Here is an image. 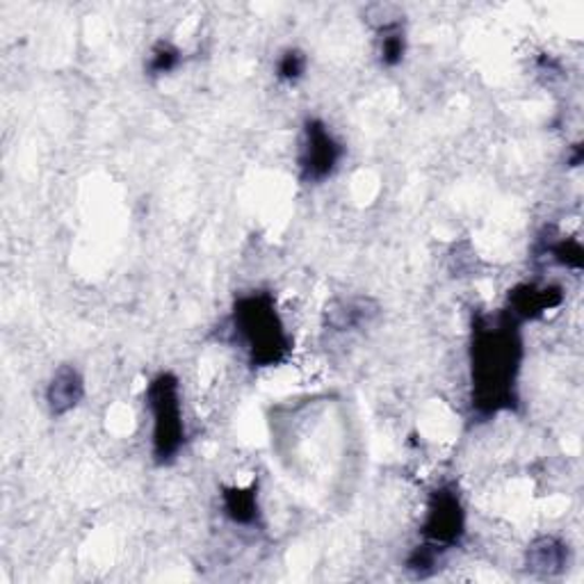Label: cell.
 <instances>
[{"label":"cell","mask_w":584,"mask_h":584,"mask_svg":"<svg viewBox=\"0 0 584 584\" xmlns=\"http://www.w3.org/2000/svg\"><path fill=\"white\" fill-rule=\"evenodd\" d=\"M561 290L555 285H534V283H523L519 288H513L509 295V313L519 320V318H530L536 320L542 318L544 313L561 304Z\"/></svg>","instance_id":"obj_8"},{"label":"cell","mask_w":584,"mask_h":584,"mask_svg":"<svg viewBox=\"0 0 584 584\" xmlns=\"http://www.w3.org/2000/svg\"><path fill=\"white\" fill-rule=\"evenodd\" d=\"M550 254L557 263L571 269H582V244L577 240H559L550 246Z\"/></svg>","instance_id":"obj_15"},{"label":"cell","mask_w":584,"mask_h":584,"mask_svg":"<svg viewBox=\"0 0 584 584\" xmlns=\"http://www.w3.org/2000/svg\"><path fill=\"white\" fill-rule=\"evenodd\" d=\"M407 53V35L399 21L393 24H384V28L379 30V58L384 66H397Z\"/></svg>","instance_id":"obj_11"},{"label":"cell","mask_w":584,"mask_h":584,"mask_svg":"<svg viewBox=\"0 0 584 584\" xmlns=\"http://www.w3.org/2000/svg\"><path fill=\"white\" fill-rule=\"evenodd\" d=\"M231 331L236 343L256 368L279 366L290 352V339L269 292H254V295L238 300Z\"/></svg>","instance_id":"obj_2"},{"label":"cell","mask_w":584,"mask_h":584,"mask_svg":"<svg viewBox=\"0 0 584 584\" xmlns=\"http://www.w3.org/2000/svg\"><path fill=\"white\" fill-rule=\"evenodd\" d=\"M178 62H181V51H178L169 41H161L153 47L147 69L151 76H165L176 69Z\"/></svg>","instance_id":"obj_13"},{"label":"cell","mask_w":584,"mask_h":584,"mask_svg":"<svg viewBox=\"0 0 584 584\" xmlns=\"http://www.w3.org/2000/svg\"><path fill=\"white\" fill-rule=\"evenodd\" d=\"M523 343L519 320L500 313L496 320H480L473 333V407L480 416H496L516 404V377L521 370Z\"/></svg>","instance_id":"obj_1"},{"label":"cell","mask_w":584,"mask_h":584,"mask_svg":"<svg viewBox=\"0 0 584 584\" xmlns=\"http://www.w3.org/2000/svg\"><path fill=\"white\" fill-rule=\"evenodd\" d=\"M377 313V304L368 297H345L327 306V322L335 331H354L366 327Z\"/></svg>","instance_id":"obj_9"},{"label":"cell","mask_w":584,"mask_h":584,"mask_svg":"<svg viewBox=\"0 0 584 584\" xmlns=\"http://www.w3.org/2000/svg\"><path fill=\"white\" fill-rule=\"evenodd\" d=\"M306 66H308L306 55L302 51H297V49H290L279 58L277 76L283 82H297L306 74Z\"/></svg>","instance_id":"obj_14"},{"label":"cell","mask_w":584,"mask_h":584,"mask_svg":"<svg viewBox=\"0 0 584 584\" xmlns=\"http://www.w3.org/2000/svg\"><path fill=\"white\" fill-rule=\"evenodd\" d=\"M420 532L424 544L441 550H450L461 542L466 532V511L455 486L447 484L432 493Z\"/></svg>","instance_id":"obj_4"},{"label":"cell","mask_w":584,"mask_h":584,"mask_svg":"<svg viewBox=\"0 0 584 584\" xmlns=\"http://www.w3.org/2000/svg\"><path fill=\"white\" fill-rule=\"evenodd\" d=\"M147 407L153 418V457L158 464H172L186 445L181 384L172 372L151 379Z\"/></svg>","instance_id":"obj_3"},{"label":"cell","mask_w":584,"mask_h":584,"mask_svg":"<svg viewBox=\"0 0 584 584\" xmlns=\"http://www.w3.org/2000/svg\"><path fill=\"white\" fill-rule=\"evenodd\" d=\"M221 500H224V511H227V516L233 523H238V525H254L256 523V519H258L256 486L224 488Z\"/></svg>","instance_id":"obj_10"},{"label":"cell","mask_w":584,"mask_h":584,"mask_svg":"<svg viewBox=\"0 0 584 584\" xmlns=\"http://www.w3.org/2000/svg\"><path fill=\"white\" fill-rule=\"evenodd\" d=\"M571 561L569 546L557 536H538L525 550V567L530 573L555 577L567 571Z\"/></svg>","instance_id":"obj_6"},{"label":"cell","mask_w":584,"mask_h":584,"mask_svg":"<svg viewBox=\"0 0 584 584\" xmlns=\"http://www.w3.org/2000/svg\"><path fill=\"white\" fill-rule=\"evenodd\" d=\"M85 397V379L78 368L64 364L60 366L47 389V404L53 416L72 414Z\"/></svg>","instance_id":"obj_7"},{"label":"cell","mask_w":584,"mask_h":584,"mask_svg":"<svg viewBox=\"0 0 584 584\" xmlns=\"http://www.w3.org/2000/svg\"><path fill=\"white\" fill-rule=\"evenodd\" d=\"M445 550L432 546V544H420L411 550L409 559H407V569L416 575V577H430L436 573L439 564H441V557H443Z\"/></svg>","instance_id":"obj_12"},{"label":"cell","mask_w":584,"mask_h":584,"mask_svg":"<svg viewBox=\"0 0 584 584\" xmlns=\"http://www.w3.org/2000/svg\"><path fill=\"white\" fill-rule=\"evenodd\" d=\"M345 149L335 140V135L320 119H308L304 124L302 149H300V172L302 181L322 183L335 172L343 161Z\"/></svg>","instance_id":"obj_5"}]
</instances>
